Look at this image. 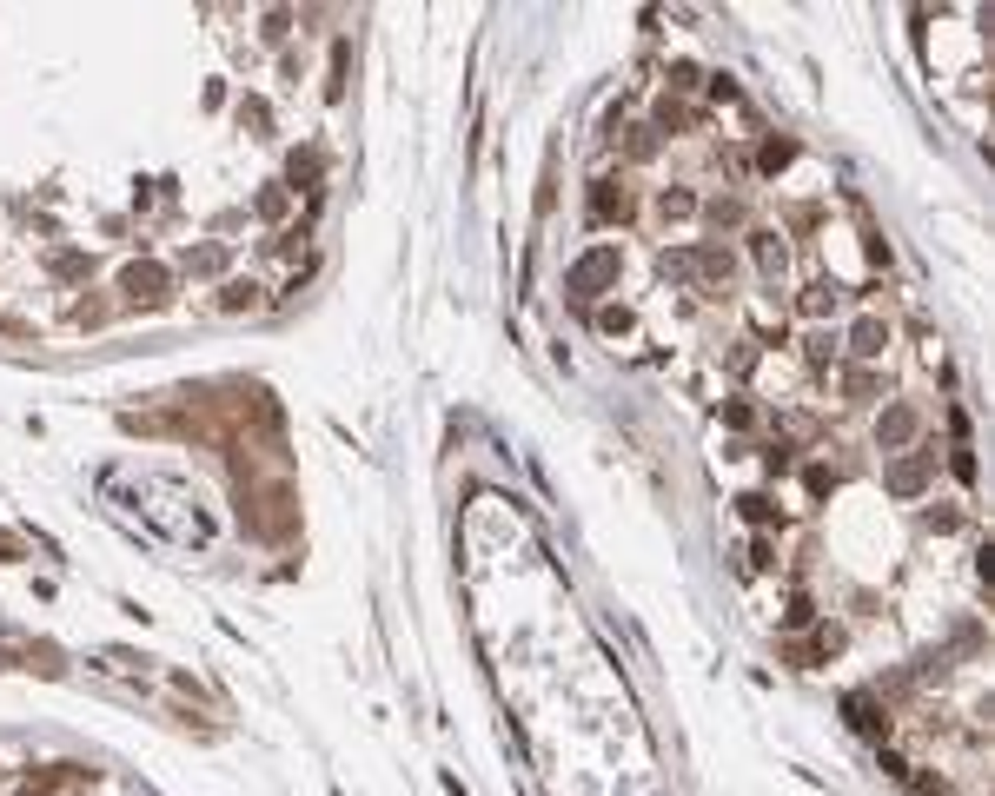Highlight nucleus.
Wrapping results in <instances>:
<instances>
[{
    "label": "nucleus",
    "mask_w": 995,
    "mask_h": 796,
    "mask_svg": "<svg viewBox=\"0 0 995 796\" xmlns=\"http://www.w3.org/2000/svg\"><path fill=\"white\" fill-rule=\"evenodd\" d=\"M604 279H617V252H611V246L584 252V259L571 266V279H564V285H571L578 299H598V285H604Z\"/></svg>",
    "instance_id": "obj_1"
},
{
    "label": "nucleus",
    "mask_w": 995,
    "mask_h": 796,
    "mask_svg": "<svg viewBox=\"0 0 995 796\" xmlns=\"http://www.w3.org/2000/svg\"><path fill=\"white\" fill-rule=\"evenodd\" d=\"M166 285H173V279H166V266H153V259H140V266H127V273H120V293L133 299V306H160Z\"/></svg>",
    "instance_id": "obj_2"
},
{
    "label": "nucleus",
    "mask_w": 995,
    "mask_h": 796,
    "mask_svg": "<svg viewBox=\"0 0 995 796\" xmlns=\"http://www.w3.org/2000/svg\"><path fill=\"white\" fill-rule=\"evenodd\" d=\"M883 346H889V326H883V319H856V332H850V352H856V359H883Z\"/></svg>",
    "instance_id": "obj_3"
},
{
    "label": "nucleus",
    "mask_w": 995,
    "mask_h": 796,
    "mask_svg": "<svg viewBox=\"0 0 995 796\" xmlns=\"http://www.w3.org/2000/svg\"><path fill=\"white\" fill-rule=\"evenodd\" d=\"M836 306H842V285H836V279L803 285V312H809V319H823V312H836Z\"/></svg>",
    "instance_id": "obj_4"
},
{
    "label": "nucleus",
    "mask_w": 995,
    "mask_h": 796,
    "mask_svg": "<svg viewBox=\"0 0 995 796\" xmlns=\"http://www.w3.org/2000/svg\"><path fill=\"white\" fill-rule=\"evenodd\" d=\"M876 438H883V445H903V438H916V412H909V405H896V412L876 425Z\"/></svg>",
    "instance_id": "obj_5"
},
{
    "label": "nucleus",
    "mask_w": 995,
    "mask_h": 796,
    "mask_svg": "<svg viewBox=\"0 0 995 796\" xmlns=\"http://www.w3.org/2000/svg\"><path fill=\"white\" fill-rule=\"evenodd\" d=\"M750 252L764 259V273H783V240H777V232L756 226V232H750Z\"/></svg>",
    "instance_id": "obj_6"
},
{
    "label": "nucleus",
    "mask_w": 995,
    "mask_h": 796,
    "mask_svg": "<svg viewBox=\"0 0 995 796\" xmlns=\"http://www.w3.org/2000/svg\"><path fill=\"white\" fill-rule=\"evenodd\" d=\"M657 213H664V219L697 213V193H690V186H664V193H657Z\"/></svg>",
    "instance_id": "obj_7"
},
{
    "label": "nucleus",
    "mask_w": 995,
    "mask_h": 796,
    "mask_svg": "<svg viewBox=\"0 0 995 796\" xmlns=\"http://www.w3.org/2000/svg\"><path fill=\"white\" fill-rule=\"evenodd\" d=\"M850 723H856V730H869V737H889V717H876L869 697H850Z\"/></svg>",
    "instance_id": "obj_8"
},
{
    "label": "nucleus",
    "mask_w": 995,
    "mask_h": 796,
    "mask_svg": "<svg viewBox=\"0 0 995 796\" xmlns=\"http://www.w3.org/2000/svg\"><path fill=\"white\" fill-rule=\"evenodd\" d=\"M697 259H703V273H711V279H730V273H737V259H730L723 246H703Z\"/></svg>",
    "instance_id": "obj_9"
},
{
    "label": "nucleus",
    "mask_w": 995,
    "mask_h": 796,
    "mask_svg": "<svg viewBox=\"0 0 995 796\" xmlns=\"http://www.w3.org/2000/svg\"><path fill=\"white\" fill-rule=\"evenodd\" d=\"M631 306H598V332H631Z\"/></svg>",
    "instance_id": "obj_10"
},
{
    "label": "nucleus",
    "mask_w": 995,
    "mask_h": 796,
    "mask_svg": "<svg viewBox=\"0 0 995 796\" xmlns=\"http://www.w3.org/2000/svg\"><path fill=\"white\" fill-rule=\"evenodd\" d=\"M922 471H930V459H909V465L889 471V485H896V491H916V485H922Z\"/></svg>",
    "instance_id": "obj_11"
},
{
    "label": "nucleus",
    "mask_w": 995,
    "mask_h": 796,
    "mask_svg": "<svg viewBox=\"0 0 995 796\" xmlns=\"http://www.w3.org/2000/svg\"><path fill=\"white\" fill-rule=\"evenodd\" d=\"M830 352H836V332H809V338H803V359H809V365H823Z\"/></svg>",
    "instance_id": "obj_12"
},
{
    "label": "nucleus",
    "mask_w": 995,
    "mask_h": 796,
    "mask_svg": "<svg viewBox=\"0 0 995 796\" xmlns=\"http://www.w3.org/2000/svg\"><path fill=\"white\" fill-rule=\"evenodd\" d=\"M790 160H797L790 140H764V173H777V166H790Z\"/></svg>",
    "instance_id": "obj_13"
},
{
    "label": "nucleus",
    "mask_w": 995,
    "mask_h": 796,
    "mask_svg": "<svg viewBox=\"0 0 995 796\" xmlns=\"http://www.w3.org/2000/svg\"><path fill=\"white\" fill-rule=\"evenodd\" d=\"M219 259H226L219 246H199V252H187V273H219Z\"/></svg>",
    "instance_id": "obj_14"
},
{
    "label": "nucleus",
    "mask_w": 995,
    "mask_h": 796,
    "mask_svg": "<svg viewBox=\"0 0 995 796\" xmlns=\"http://www.w3.org/2000/svg\"><path fill=\"white\" fill-rule=\"evenodd\" d=\"M252 293H259V285H240V279H232L226 293H219V306H226V312H240V306H252Z\"/></svg>",
    "instance_id": "obj_15"
},
{
    "label": "nucleus",
    "mask_w": 995,
    "mask_h": 796,
    "mask_svg": "<svg viewBox=\"0 0 995 796\" xmlns=\"http://www.w3.org/2000/svg\"><path fill=\"white\" fill-rule=\"evenodd\" d=\"M744 518L750 524H777V504H770V498H744Z\"/></svg>",
    "instance_id": "obj_16"
},
{
    "label": "nucleus",
    "mask_w": 995,
    "mask_h": 796,
    "mask_svg": "<svg viewBox=\"0 0 995 796\" xmlns=\"http://www.w3.org/2000/svg\"><path fill=\"white\" fill-rule=\"evenodd\" d=\"M0 670H7V651H0Z\"/></svg>",
    "instance_id": "obj_17"
}]
</instances>
